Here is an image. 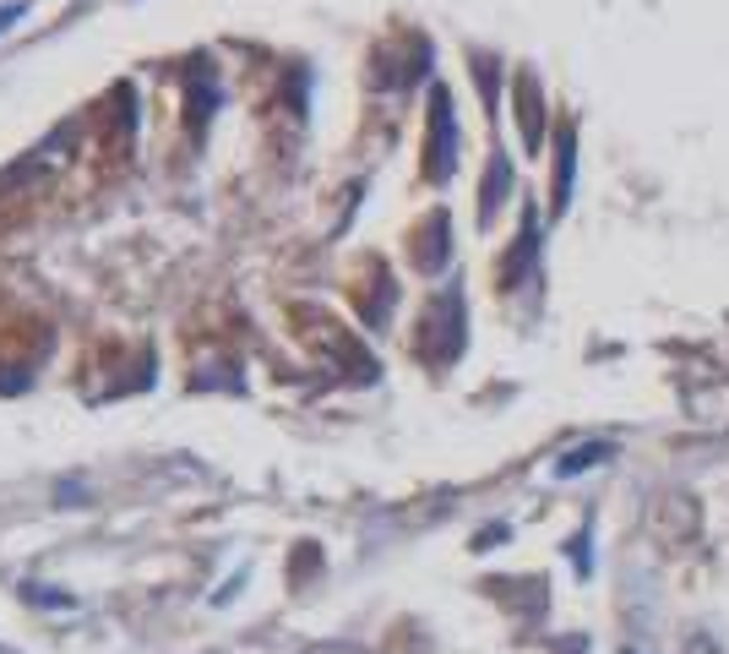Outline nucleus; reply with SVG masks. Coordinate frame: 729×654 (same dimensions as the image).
Returning <instances> with one entry per match:
<instances>
[{
    "label": "nucleus",
    "mask_w": 729,
    "mask_h": 654,
    "mask_svg": "<svg viewBox=\"0 0 729 654\" xmlns=\"http://www.w3.org/2000/svg\"><path fill=\"white\" fill-rule=\"evenodd\" d=\"M16 16H22V0H11V5H0V33H5V27H11Z\"/></svg>",
    "instance_id": "f257e3e1"
}]
</instances>
